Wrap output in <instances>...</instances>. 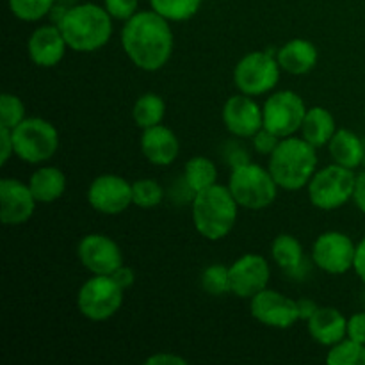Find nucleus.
I'll return each mask as SVG.
<instances>
[{
	"label": "nucleus",
	"instance_id": "9",
	"mask_svg": "<svg viewBox=\"0 0 365 365\" xmlns=\"http://www.w3.org/2000/svg\"><path fill=\"white\" fill-rule=\"evenodd\" d=\"M282 68L277 56L264 50L250 52L234 68V84L239 93L250 96L267 95L277 88Z\"/></svg>",
	"mask_w": 365,
	"mask_h": 365
},
{
	"label": "nucleus",
	"instance_id": "43",
	"mask_svg": "<svg viewBox=\"0 0 365 365\" xmlns=\"http://www.w3.org/2000/svg\"><path fill=\"white\" fill-rule=\"evenodd\" d=\"M364 114H365V107H364Z\"/></svg>",
	"mask_w": 365,
	"mask_h": 365
},
{
	"label": "nucleus",
	"instance_id": "2",
	"mask_svg": "<svg viewBox=\"0 0 365 365\" xmlns=\"http://www.w3.org/2000/svg\"><path fill=\"white\" fill-rule=\"evenodd\" d=\"M114 18L98 4L86 2L68 7L57 25L73 52L89 53L103 48L113 36Z\"/></svg>",
	"mask_w": 365,
	"mask_h": 365
},
{
	"label": "nucleus",
	"instance_id": "11",
	"mask_svg": "<svg viewBox=\"0 0 365 365\" xmlns=\"http://www.w3.org/2000/svg\"><path fill=\"white\" fill-rule=\"evenodd\" d=\"M250 314L257 323L274 330H287L302 319L298 302L269 287L250 299Z\"/></svg>",
	"mask_w": 365,
	"mask_h": 365
},
{
	"label": "nucleus",
	"instance_id": "31",
	"mask_svg": "<svg viewBox=\"0 0 365 365\" xmlns=\"http://www.w3.org/2000/svg\"><path fill=\"white\" fill-rule=\"evenodd\" d=\"M202 289L210 296H225L230 292V267L225 264H210L203 269L202 278Z\"/></svg>",
	"mask_w": 365,
	"mask_h": 365
},
{
	"label": "nucleus",
	"instance_id": "10",
	"mask_svg": "<svg viewBox=\"0 0 365 365\" xmlns=\"http://www.w3.org/2000/svg\"><path fill=\"white\" fill-rule=\"evenodd\" d=\"M309 107L302 96L292 89H282L267 96L264 102V128L273 132L280 139L291 138L302 130L303 120Z\"/></svg>",
	"mask_w": 365,
	"mask_h": 365
},
{
	"label": "nucleus",
	"instance_id": "1",
	"mask_svg": "<svg viewBox=\"0 0 365 365\" xmlns=\"http://www.w3.org/2000/svg\"><path fill=\"white\" fill-rule=\"evenodd\" d=\"M171 21L155 11H138L121 29V46L128 59L143 71L163 70L173 53Z\"/></svg>",
	"mask_w": 365,
	"mask_h": 365
},
{
	"label": "nucleus",
	"instance_id": "5",
	"mask_svg": "<svg viewBox=\"0 0 365 365\" xmlns=\"http://www.w3.org/2000/svg\"><path fill=\"white\" fill-rule=\"evenodd\" d=\"M228 187L239 207L248 210H262L273 205L280 189L269 168H262L252 160L232 168Z\"/></svg>",
	"mask_w": 365,
	"mask_h": 365
},
{
	"label": "nucleus",
	"instance_id": "21",
	"mask_svg": "<svg viewBox=\"0 0 365 365\" xmlns=\"http://www.w3.org/2000/svg\"><path fill=\"white\" fill-rule=\"evenodd\" d=\"M277 59L282 71H287L291 75H307L317 66L319 52H317V46L309 39L294 38L278 48Z\"/></svg>",
	"mask_w": 365,
	"mask_h": 365
},
{
	"label": "nucleus",
	"instance_id": "35",
	"mask_svg": "<svg viewBox=\"0 0 365 365\" xmlns=\"http://www.w3.org/2000/svg\"><path fill=\"white\" fill-rule=\"evenodd\" d=\"M253 148L260 153V155H271L274 152V148L280 143V138L274 135L273 132L267 130V128H260L255 135L252 138Z\"/></svg>",
	"mask_w": 365,
	"mask_h": 365
},
{
	"label": "nucleus",
	"instance_id": "37",
	"mask_svg": "<svg viewBox=\"0 0 365 365\" xmlns=\"http://www.w3.org/2000/svg\"><path fill=\"white\" fill-rule=\"evenodd\" d=\"M14 155V141L13 130L0 127V160L2 164H7V160Z\"/></svg>",
	"mask_w": 365,
	"mask_h": 365
},
{
	"label": "nucleus",
	"instance_id": "14",
	"mask_svg": "<svg viewBox=\"0 0 365 365\" xmlns=\"http://www.w3.org/2000/svg\"><path fill=\"white\" fill-rule=\"evenodd\" d=\"M77 257L91 274H113L123 266V252L106 234H88L78 241Z\"/></svg>",
	"mask_w": 365,
	"mask_h": 365
},
{
	"label": "nucleus",
	"instance_id": "12",
	"mask_svg": "<svg viewBox=\"0 0 365 365\" xmlns=\"http://www.w3.org/2000/svg\"><path fill=\"white\" fill-rule=\"evenodd\" d=\"M356 245L353 239L339 230L323 232L312 246L314 264L328 274H344L353 269Z\"/></svg>",
	"mask_w": 365,
	"mask_h": 365
},
{
	"label": "nucleus",
	"instance_id": "39",
	"mask_svg": "<svg viewBox=\"0 0 365 365\" xmlns=\"http://www.w3.org/2000/svg\"><path fill=\"white\" fill-rule=\"evenodd\" d=\"M110 277H113L114 280H116L118 284H120L121 287L125 289V291H127V289H130L132 285H134V282H135L134 269H132V267H128V266H125V264L120 267V269L114 271Z\"/></svg>",
	"mask_w": 365,
	"mask_h": 365
},
{
	"label": "nucleus",
	"instance_id": "36",
	"mask_svg": "<svg viewBox=\"0 0 365 365\" xmlns=\"http://www.w3.org/2000/svg\"><path fill=\"white\" fill-rule=\"evenodd\" d=\"M348 337L365 344V312L353 314L348 319Z\"/></svg>",
	"mask_w": 365,
	"mask_h": 365
},
{
	"label": "nucleus",
	"instance_id": "25",
	"mask_svg": "<svg viewBox=\"0 0 365 365\" xmlns=\"http://www.w3.org/2000/svg\"><path fill=\"white\" fill-rule=\"evenodd\" d=\"M271 257L274 264L289 273H298L299 267L303 266V246L298 237L292 234H278L271 242Z\"/></svg>",
	"mask_w": 365,
	"mask_h": 365
},
{
	"label": "nucleus",
	"instance_id": "7",
	"mask_svg": "<svg viewBox=\"0 0 365 365\" xmlns=\"http://www.w3.org/2000/svg\"><path fill=\"white\" fill-rule=\"evenodd\" d=\"M13 141L18 159L29 164H43L59 150V132L48 120L32 116L13 128Z\"/></svg>",
	"mask_w": 365,
	"mask_h": 365
},
{
	"label": "nucleus",
	"instance_id": "6",
	"mask_svg": "<svg viewBox=\"0 0 365 365\" xmlns=\"http://www.w3.org/2000/svg\"><path fill=\"white\" fill-rule=\"evenodd\" d=\"M355 187V170L334 163L316 171L312 180L307 185V191H309L310 203L316 209L330 212V210L341 209L349 200H353Z\"/></svg>",
	"mask_w": 365,
	"mask_h": 365
},
{
	"label": "nucleus",
	"instance_id": "18",
	"mask_svg": "<svg viewBox=\"0 0 365 365\" xmlns=\"http://www.w3.org/2000/svg\"><path fill=\"white\" fill-rule=\"evenodd\" d=\"M66 48H70V46H68L63 31L57 24L39 25L29 36V57L39 68L57 66L63 61Z\"/></svg>",
	"mask_w": 365,
	"mask_h": 365
},
{
	"label": "nucleus",
	"instance_id": "34",
	"mask_svg": "<svg viewBox=\"0 0 365 365\" xmlns=\"http://www.w3.org/2000/svg\"><path fill=\"white\" fill-rule=\"evenodd\" d=\"M103 7L114 20L127 21L139 11V0H103Z\"/></svg>",
	"mask_w": 365,
	"mask_h": 365
},
{
	"label": "nucleus",
	"instance_id": "24",
	"mask_svg": "<svg viewBox=\"0 0 365 365\" xmlns=\"http://www.w3.org/2000/svg\"><path fill=\"white\" fill-rule=\"evenodd\" d=\"M299 132H302V138L312 146H316V148L327 146L330 139L334 138L335 132H337L334 114L321 106L309 107Z\"/></svg>",
	"mask_w": 365,
	"mask_h": 365
},
{
	"label": "nucleus",
	"instance_id": "4",
	"mask_svg": "<svg viewBox=\"0 0 365 365\" xmlns=\"http://www.w3.org/2000/svg\"><path fill=\"white\" fill-rule=\"evenodd\" d=\"M316 150V146L303 138L291 135L280 139L267 164L278 187L285 191H299L307 187L317 171Z\"/></svg>",
	"mask_w": 365,
	"mask_h": 365
},
{
	"label": "nucleus",
	"instance_id": "38",
	"mask_svg": "<svg viewBox=\"0 0 365 365\" xmlns=\"http://www.w3.org/2000/svg\"><path fill=\"white\" fill-rule=\"evenodd\" d=\"M146 365H187V359L175 353L160 351L146 359Z\"/></svg>",
	"mask_w": 365,
	"mask_h": 365
},
{
	"label": "nucleus",
	"instance_id": "20",
	"mask_svg": "<svg viewBox=\"0 0 365 365\" xmlns=\"http://www.w3.org/2000/svg\"><path fill=\"white\" fill-rule=\"evenodd\" d=\"M307 330L317 344L331 348L348 337V317L335 307H319L307 321Z\"/></svg>",
	"mask_w": 365,
	"mask_h": 365
},
{
	"label": "nucleus",
	"instance_id": "40",
	"mask_svg": "<svg viewBox=\"0 0 365 365\" xmlns=\"http://www.w3.org/2000/svg\"><path fill=\"white\" fill-rule=\"evenodd\" d=\"M353 269H355L356 277L365 284V237L356 245V253H355V264H353Z\"/></svg>",
	"mask_w": 365,
	"mask_h": 365
},
{
	"label": "nucleus",
	"instance_id": "13",
	"mask_svg": "<svg viewBox=\"0 0 365 365\" xmlns=\"http://www.w3.org/2000/svg\"><path fill=\"white\" fill-rule=\"evenodd\" d=\"M88 203L100 214L118 216L125 212L132 202V184L114 173H103L93 178L88 187Z\"/></svg>",
	"mask_w": 365,
	"mask_h": 365
},
{
	"label": "nucleus",
	"instance_id": "28",
	"mask_svg": "<svg viewBox=\"0 0 365 365\" xmlns=\"http://www.w3.org/2000/svg\"><path fill=\"white\" fill-rule=\"evenodd\" d=\"M203 0H150V7L168 21H187L202 7Z\"/></svg>",
	"mask_w": 365,
	"mask_h": 365
},
{
	"label": "nucleus",
	"instance_id": "3",
	"mask_svg": "<svg viewBox=\"0 0 365 365\" xmlns=\"http://www.w3.org/2000/svg\"><path fill=\"white\" fill-rule=\"evenodd\" d=\"M237 216L239 203L235 202L228 185L214 184L192 195V225L196 232L209 241H221L227 237L234 230Z\"/></svg>",
	"mask_w": 365,
	"mask_h": 365
},
{
	"label": "nucleus",
	"instance_id": "15",
	"mask_svg": "<svg viewBox=\"0 0 365 365\" xmlns=\"http://www.w3.org/2000/svg\"><path fill=\"white\" fill-rule=\"evenodd\" d=\"M271 280V266L266 257L246 253L230 266V294L241 299H252L267 289Z\"/></svg>",
	"mask_w": 365,
	"mask_h": 365
},
{
	"label": "nucleus",
	"instance_id": "8",
	"mask_svg": "<svg viewBox=\"0 0 365 365\" xmlns=\"http://www.w3.org/2000/svg\"><path fill=\"white\" fill-rule=\"evenodd\" d=\"M125 289L110 274H93L77 294V309L86 319L102 323L110 319L123 305Z\"/></svg>",
	"mask_w": 365,
	"mask_h": 365
},
{
	"label": "nucleus",
	"instance_id": "19",
	"mask_svg": "<svg viewBox=\"0 0 365 365\" xmlns=\"http://www.w3.org/2000/svg\"><path fill=\"white\" fill-rule=\"evenodd\" d=\"M141 152L148 163L155 166H170L180 153V141L171 128L160 123L143 130Z\"/></svg>",
	"mask_w": 365,
	"mask_h": 365
},
{
	"label": "nucleus",
	"instance_id": "17",
	"mask_svg": "<svg viewBox=\"0 0 365 365\" xmlns=\"http://www.w3.org/2000/svg\"><path fill=\"white\" fill-rule=\"evenodd\" d=\"M38 200L31 187L18 178L0 180V220L6 227H18L27 223L34 214Z\"/></svg>",
	"mask_w": 365,
	"mask_h": 365
},
{
	"label": "nucleus",
	"instance_id": "41",
	"mask_svg": "<svg viewBox=\"0 0 365 365\" xmlns=\"http://www.w3.org/2000/svg\"><path fill=\"white\" fill-rule=\"evenodd\" d=\"M356 207L362 214H365V170L360 175H356V187L355 195H353Z\"/></svg>",
	"mask_w": 365,
	"mask_h": 365
},
{
	"label": "nucleus",
	"instance_id": "23",
	"mask_svg": "<svg viewBox=\"0 0 365 365\" xmlns=\"http://www.w3.org/2000/svg\"><path fill=\"white\" fill-rule=\"evenodd\" d=\"M29 187L38 203H53L66 191V175L56 166H39L32 171Z\"/></svg>",
	"mask_w": 365,
	"mask_h": 365
},
{
	"label": "nucleus",
	"instance_id": "33",
	"mask_svg": "<svg viewBox=\"0 0 365 365\" xmlns=\"http://www.w3.org/2000/svg\"><path fill=\"white\" fill-rule=\"evenodd\" d=\"M25 118H27V114H25V103L21 102L20 96L4 93L0 96V127L13 130Z\"/></svg>",
	"mask_w": 365,
	"mask_h": 365
},
{
	"label": "nucleus",
	"instance_id": "22",
	"mask_svg": "<svg viewBox=\"0 0 365 365\" xmlns=\"http://www.w3.org/2000/svg\"><path fill=\"white\" fill-rule=\"evenodd\" d=\"M328 152L335 164L356 170L362 166L365 159V146L362 139L349 128H341L334 134V138L328 143Z\"/></svg>",
	"mask_w": 365,
	"mask_h": 365
},
{
	"label": "nucleus",
	"instance_id": "26",
	"mask_svg": "<svg viewBox=\"0 0 365 365\" xmlns=\"http://www.w3.org/2000/svg\"><path fill=\"white\" fill-rule=\"evenodd\" d=\"M184 180L189 191L195 192L203 191V189L210 187V185L217 184V168L214 160L209 157L195 155L185 163L184 168Z\"/></svg>",
	"mask_w": 365,
	"mask_h": 365
},
{
	"label": "nucleus",
	"instance_id": "32",
	"mask_svg": "<svg viewBox=\"0 0 365 365\" xmlns=\"http://www.w3.org/2000/svg\"><path fill=\"white\" fill-rule=\"evenodd\" d=\"M9 9L18 20L39 21L52 13L56 0H7Z\"/></svg>",
	"mask_w": 365,
	"mask_h": 365
},
{
	"label": "nucleus",
	"instance_id": "42",
	"mask_svg": "<svg viewBox=\"0 0 365 365\" xmlns=\"http://www.w3.org/2000/svg\"><path fill=\"white\" fill-rule=\"evenodd\" d=\"M298 307H299V317H302L305 323L310 319V317L314 316V314H316V310L319 309V307L316 305V302H314V299H307V298L298 299Z\"/></svg>",
	"mask_w": 365,
	"mask_h": 365
},
{
	"label": "nucleus",
	"instance_id": "16",
	"mask_svg": "<svg viewBox=\"0 0 365 365\" xmlns=\"http://www.w3.org/2000/svg\"><path fill=\"white\" fill-rule=\"evenodd\" d=\"M221 120L232 135L252 139L260 128H264V110L257 103L255 96L239 93L225 102Z\"/></svg>",
	"mask_w": 365,
	"mask_h": 365
},
{
	"label": "nucleus",
	"instance_id": "29",
	"mask_svg": "<svg viewBox=\"0 0 365 365\" xmlns=\"http://www.w3.org/2000/svg\"><path fill=\"white\" fill-rule=\"evenodd\" d=\"M327 364L330 365H365V344L346 337L335 346H331L327 355Z\"/></svg>",
	"mask_w": 365,
	"mask_h": 365
},
{
	"label": "nucleus",
	"instance_id": "27",
	"mask_svg": "<svg viewBox=\"0 0 365 365\" xmlns=\"http://www.w3.org/2000/svg\"><path fill=\"white\" fill-rule=\"evenodd\" d=\"M164 116H166V102L157 93H145L135 100L134 107H132L134 123L141 130L160 125Z\"/></svg>",
	"mask_w": 365,
	"mask_h": 365
},
{
	"label": "nucleus",
	"instance_id": "30",
	"mask_svg": "<svg viewBox=\"0 0 365 365\" xmlns=\"http://www.w3.org/2000/svg\"><path fill=\"white\" fill-rule=\"evenodd\" d=\"M164 200V189L153 178H139L132 182V202L139 209H153Z\"/></svg>",
	"mask_w": 365,
	"mask_h": 365
}]
</instances>
